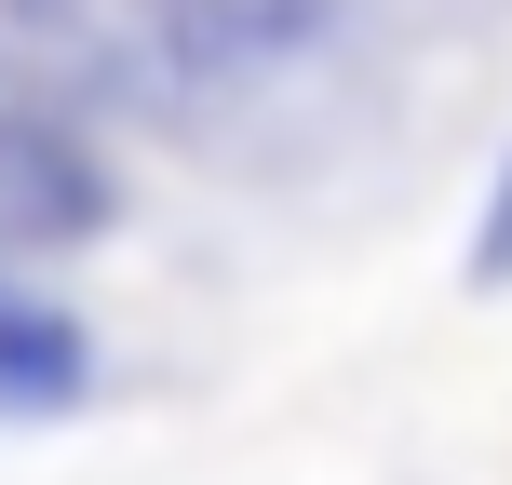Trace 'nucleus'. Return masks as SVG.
<instances>
[{
    "label": "nucleus",
    "instance_id": "f03ea898",
    "mask_svg": "<svg viewBox=\"0 0 512 485\" xmlns=\"http://www.w3.org/2000/svg\"><path fill=\"white\" fill-rule=\"evenodd\" d=\"M68 391H81V324L0 283V418H41V405H68Z\"/></svg>",
    "mask_w": 512,
    "mask_h": 485
},
{
    "label": "nucleus",
    "instance_id": "f257e3e1",
    "mask_svg": "<svg viewBox=\"0 0 512 485\" xmlns=\"http://www.w3.org/2000/svg\"><path fill=\"white\" fill-rule=\"evenodd\" d=\"M95 203H108L95 149L0 68V243H68V230H95Z\"/></svg>",
    "mask_w": 512,
    "mask_h": 485
},
{
    "label": "nucleus",
    "instance_id": "7ed1b4c3",
    "mask_svg": "<svg viewBox=\"0 0 512 485\" xmlns=\"http://www.w3.org/2000/svg\"><path fill=\"white\" fill-rule=\"evenodd\" d=\"M472 270H486V283L512 270V176H499V230H486V256H472Z\"/></svg>",
    "mask_w": 512,
    "mask_h": 485
}]
</instances>
